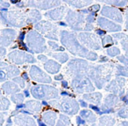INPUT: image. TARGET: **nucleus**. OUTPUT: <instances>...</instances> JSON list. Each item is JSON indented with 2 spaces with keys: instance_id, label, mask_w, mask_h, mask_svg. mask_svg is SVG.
Here are the masks:
<instances>
[{
  "instance_id": "obj_1",
  "label": "nucleus",
  "mask_w": 128,
  "mask_h": 126,
  "mask_svg": "<svg viewBox=\"0 0 128 126\" xmlns=\"http://www.w3.org/2000/svg\"><path fill=\"white\" fill-rule=\"evenodd\" d=\"M90 108L92 109V110H96V111H99V109H98V107H95V106H93V105H90Z\"/></svg>"
},
{
  "instance_id": "obj_4",
  "label": "nucleus",
  "mask_w": 128,
  "mask_h": 126,
  "mask_svg": "<svg viewBox=\"0 0 128 126\" xmlns=\"http://www.w3.org/2000/svg\"><path fill=\"white\" fill-rule=\"evenodd\" d=\"M25 94H26V96H29V93L27 92V91H25Z\"/></svg>"
},
{
  "instance_id": "obj_2",
  "label": "nucleus",
  "mask_w": 128,
  "mask_h": 126,
  "mask_svg": "<svg viewBox=\"0 0 128 126\" xmlns=\"http://www.w3.org/2000/svg\"><path fill=\"white\" fill-rule=\"evenodd\" d=\"M77 123H80V124H84L85 122H84V120H81L80 118H78V120H77Z\"/></svg>"
},
{
  "instance_id": "obj_5",
  "label": "nucleus",
  "mask_w": 128,
  "mask_h": 126,
  "mask_svg": "<svg viewBox=\"0 0 128 126\" xmlns=\"http://www.w3.org/2000/svg\"><path fill=\"white\" fill-rule=\"evenodd\" d=\"M43 104H44V105H48V103H46V102H43Z\"/></svg>"
},
{
  "instance_id": "obj_3",
  "label": "nucleus",
  "mask_w": 128,
  "mask_h": 126,
  "mask_svg": "<svg viewBox=\"0 0 128 126\" xmlns=\"http://www.w3.org/2000/svg\"><path fill=\"white\" fill-rule=\"evenodd\" d=\"M23 107H24V105H18V106H17V108L20 109V108H23Z\"/></svg>"
}]
</instances>
